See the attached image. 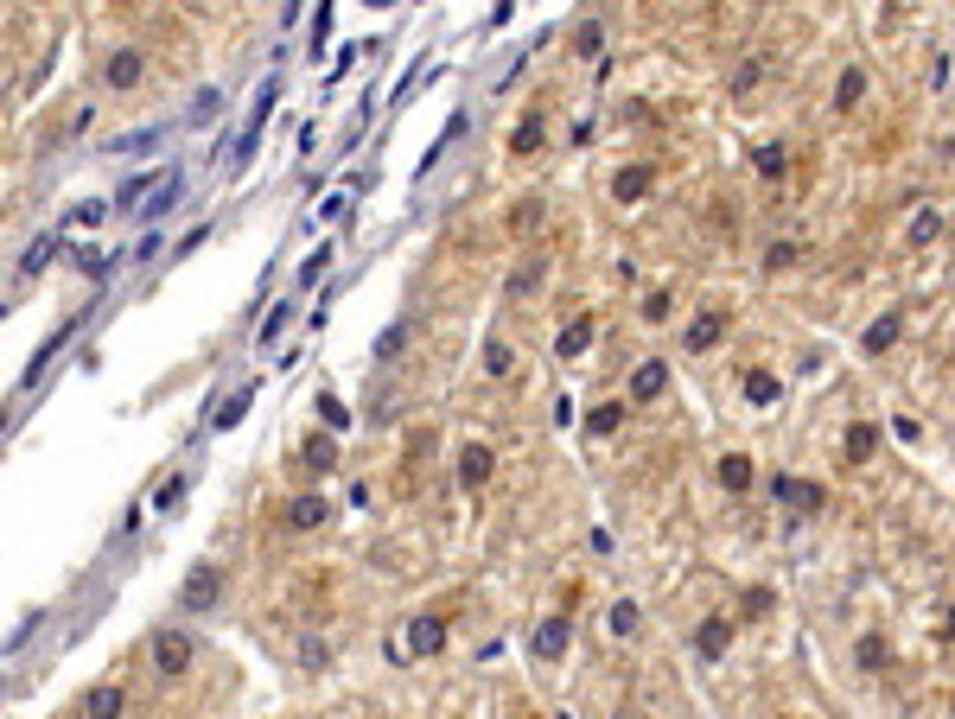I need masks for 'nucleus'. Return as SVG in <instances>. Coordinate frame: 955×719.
I'll list each match as a JSON object with an SVG mask.
<instances>
[{
  "mask_svg": "<svg viewBox=\"0 0 955 719\" xmlns=\"http://www.w3.org/2000/svg\"><path fill=\"white\" fill-rule=\"evenodd\" d=\"M185 611H211L217 599H223V573L217 567H191V580H185Z\"/></svg>",
  "mask_w": 955,
  "mask_h": 719,
  "instance_id": "obj_1",
  "label": "nucleus"
},
{
  "mask_svg": "<svg viewBox=\"0 0 955 719\" xmlns=\"http://www.w3.org/2000/svg\"><path fill=\"white\" fill-rule=\"evenodd\" d=\"M153 662H160V675H185L191 669V637L185 630H160V637H153Z\"/></svg>",
  "mask_w": 955,
  "mask_h": 719,
  "instance_id": "obj_2",
  "label": "nucleus"
},
{
  "mask_svg": "<svg viewBox=\"0 0 955 719\" xmlns=\"http://www.w3.org/2000/svg\"><path fill=\"white\" fill-rule=\"evenodd\" d=\"M771 497H777V503H790V510H803V516H815V510L828 503V490H822V484H803V478H777V484H771Z\"/></svg>",
  "mask_w": 955,
  "mask_h": 719,
  "instance_id": "obj_3",
  "label": "nucleus"
},
{
  "mask_svg": "<svg viewBox=\"0 0 955 719\" xmlns=\"http://www.w3.org/2000/svg\"><path fill=\"white\" fill-rule=\"evenodd\" d=\"M446 650V618H414L408 624V656H440Z\"/></svg>",
  "mask_w": 955,
  "mask_h": 719,
  "instance_id": "obj_4",
  "label": "nucleus"
},
{
  "mask_svg": "<svg viewBox=\"0 0 955 719\" xmlns=\"http://www.w3.org/2000/svg\"><path fill=\"white\" fill-rule=\"evenodd\" d=\"M567 643H573V624L567 618H542V630H535V656L554 662V656H567Z\"/></svg>",
  "mask_w": 955,
  "mask_h": 719,
  "instance_id": "obj_5",
  "label": "nucleus"
},
{
  "mask_svg": "<svg viewBox=\"0 0 955 719\" xmlns=\"http://www.w3.org/2000/svg\"><path fill=\"white\" fill-rule=\"evenodd\" d=\"M121 707H128V694H121L115 681H109V688H90V694H83V719H121Z\"/></svg>",
  "mask_w": 955,
  "mask_h": 719,
  "instance_id": "obj_6",
  "label": "nucleus"
},
{
  "mask_svg": "<svg viewBox=\"0 0 955 719\" xmlns=\"http://www.w3.org/2000/svg\"><path fill=\"white\" fill-rule=\"evenodd\" d=\"M726 643H733V624H726V618H707L701 630H694V650H701L707 662H720V656H726Z\"/></svg>",
  "mask_w": 955,
  "mask_h": 719,
  "instance_id": "obj_7",
  "label": "nucleus"
},
{
  "mask_svg": "<svg viewBox=\"0 0 955 719\" xmlns=\"http://www.w3.org/2000/svg\"><path fill=\"white\" fill-rule=\"evenodd\" d=\"M663 389H669V363H656V357H650V363H637V376H631V395H637V401H656Z\"/></svg>",
  "mask_w": 955,
  "mask_h": 719,
  "instance_id": "obj_8",
  "label": "nucleus"
},
{
  "mask_svg": "<svg viewBox=\"0 0 955 719\" xmlns=\"http://www.w3.org/2000/svg\"><path fill=\"white\" fill-rule=\"evenodd\" d=\"M720 331H726V312H720V306H707L701 319L688 325V350H714V344H720Z\"/></svg>",
  "mask_w": 955,
  "mask_h": 719,
  "instance_id": "obj_9",
  "label": "nucleus"
},
{
  "mask_svg": "<svg viewBox=\"0 0 955 719\" xmlns=\"http://www.w3.org/2000/svg\"><path fill=\"white\" fill-rule=\"evenodd\" d=\"M102 77H109L115 90H134V83H141V51H115V58L102 64Z\"/></svg>",
  "mask_w": 955,
  "mask_h": 719,
  "instance_id": "obj_10",
  "label": "nucleus"
},
{
  "mask_svg": "<svg viewBox=\"0 0 955 719\" xmlns=\"http://www.w3.org/2000/svg\"><path fill=\"white\" fill-rule=\"evenodd\" d=\"M325 516H332V510H325V497H293L287 503V529H319Z\"/></svg>",
  "mask_w": 955,
  "mask_h": 719,
  "instance_id": "obj_11",
  "label": "nucleus"
},
{
  "mask_svg": "<svg viewBox=\"0 0 955 719\" xmlns=\"http://www.w3.org/2000/svg\"><path fill=\"white\" fill-rule=\"evenodd\" d=\"M644 191H650V166H624V172H618V179H612V198H618V204H631V198H644Z\"/></svg>",
  "mask_w": 955,
  "mask_h": 719,
  "instance_id": "obj_12",
  "label": "nucleus"
},
{
  "mask_svg": "<svg viewBox=\"0 0 955 719\" xmlns=\"http://www.w3.org/2000/svg\"><path fill=\"white\" fill-rule=\"evenodd\" d=\"M491 465H497L491 446H465V452H459V478H465V484H484V478H491Z\"/></svg>",
  "mask_w": 955,
  "mask_h": 719,
  "instance_id": "obj_13",
  "label": "nucleus"
},
{
  "mask_svg": "<svg viewBox=\"0 0 955 719\" xmlns=\"http://www.w3.org/2000/svg\"><path fill=\"white\" fill-rule=\"evenodd\" d=\"M586 344H593V319H573V325L561 331V338H554V350H561V357H567V363H573V357H580V350H586Z\"/></svg>",
  "mask_w": 955,
  "mask_h": 719,
  "instance_id": "obj_14",
  "label": "nucleus"
},
{
  "mask_svg": "<svg viewBox=\"0 0 955 719\" xmlns=\"http://www.w3.org/2000/svg\"><path fill=\"white\" fill-rule=\"evenodd\" d=\"M300 465H312V471H332V465H338V446H332V440H319V433H312V440L300 446Z\"/></svg>",
  "mask_w": 955,
  "mask_h": 719,
  "instance_id": "obj_15",
  "label": "nucleus"
},
{
  "mask_svg": "<svg viewBox=\"0 0 955 719\" xmlns=\"http://www.w3.org/2000/svg\"><path fill=\"white\" fill-rule=\"evenodd\" d=\"M720 484L726 490H745V484H752V459H745V452H726V459H720Z\"/></svg>",
  "mask_w": 955,
  "mask_h": 719,
  "instance_id": "obj_16",
  "label": "nucleus"
},
{
  "mask_svg": "<svg viewBox=\"0 0 955 719\" xmlns=\"http://www.w3.org/2000/svg\"><path fill=\"white\" fill-rule=\"evenodd\" d=\"M873 446H879V427H866V420H860V427H847V459H854V465L873 459Z\"/></svg>",
  "mask_w": 955,
  "mask_h": 719,
  "instance_id": "obj_17",
  "label": "nucleus"
},
{
  "mask_svg": "<svg viewBox=\"0 0 955 719\" xmlns=\"http://www.w3.org/2000/svg\"><path fill=\"white\" fill-rule=\"evenodd\" d=\"M860 96H866V70H841V83H835V109H854Z\"/></svg>",
  "mask_w": 955,
  "mask_h": 719,
  "instance_id": "obj_18",
  "label": "nucleus"
},
{
  "mask_svg": "<svg viewBox=\"0 0 955 719\" xmlns=\"http://www.w3.org/2000/svg\"><path fill=\"white\" fill-rule=\"evenodd\" d=\"M892 344H898V312H885L879 325H866V350L879 357V350H892Z\"/></svg>",
  "mask_w": 955,
  "mask_h": 719,
  "instance_id": "obj_19",
  "label": "nucleus"
},
{
  "mask_svg": "<svg viewBox=\"0 0 955 719\" xmlns=\"http://www.w3.org/2000/svg\"><path fill=\"white\" fill-rule=\"evenodd\" d=\"M745 401H758V408H764V401H777V376L771 370H752V376H745Z\"/></svg>",
  "mask_w": 955,
  "mask_h": 719,
  "instance_id": "obj_20",
  "label": "nucleus"
},
{
  "mask_svg": "<svg viewBox=\"0 0 955 719\" xmlns=\"http://www.w3.org/2000/svg\"><path fill=\"white\" fill-rule=\"evenodd\" d=\"M854 656H860V669H873V675L885 669V662H892V650H885V637H860V650H854Z\"/></svg>",
  "mask_w": 955,
  "mask_h": 719,
  "instance_id": "obj_21",
  "label": "nucleus"
},
{
  "mask_svg": "<svg viewBox=\"0 0 955 719\" xmlns=\"http://www.w3.org/2000/svg\"><path fill=\"white\" fill-rule=\"evenodd\" d=\"M535 147H542V115H529L523 128L510 134V153H535Z\"/></svg>",
  "mask_w": 955,
  "mask_h": 719,
  "instance_id": "obj_22",
  "label": "nucleus"
},
{
  "mask_svg": "<svg viewBox=\"0 0 955 719\" xmlns=\"http://www.w3.org/2000/svg\"><path fill=\"white\" fill-rule=\"evenodd\" d=\"M535 223H542V198H523V204L510 210V230H516V236H523V230H535Z\"/></svg>",
  "mask_w": 955,
  "mask_h": 719,
  "instance_id": "obj_23",
  "label": "nucleus"
},
{
  "mask_svg": "<svg viewBox=\"0 0 955 719\" xmlns=\"http://www.w3.org/2000/svg\"><path fill=\"white\" fill-rule=\"evenodd\" d=\"M618 420H624V408H618V401H599L586 427H593V433H618Z\"/></svg>",
  "mask_w": 955,
  "mask_h": 719,
  "instance_id": "obj_24",
  "label": "nucleus"
},
{
  "mask_svg": "<svg viewBox=\"0 0 955 719\" xmlns=\"http://www.w3.org/2000/svg\"><path fill=\"white\" fill-rule=\"evenodd\" d=\"M484 370H491V376H510V370H516L510 344H484Z\"/></svg>",
  "mask_w": 955,
  "mask_h": 719,
  "instance_id": "obj_25",
  "label": "nucleus"
},
{
  "mask_svg": "<svg viewBox=\"0 0 955 719\" xmlns=\"http://www.w3.org/2000/svg\"><path fill=\"white\" fill-rule=\"evenodd\" d=\"M402 344H408V325H389V331H382V338H376V363H389V357H395V350H402Z\"/></svg>",
  "mask_w": 955,
  "mask_h": 719,
  "instance_id": "obj_26",
  "label": "nucleus"
},
{
  "mask_svg": "<svg viewBox=\"0 0 955 719\" xmlns=\"http://www.w3.org/2000/svg\"><path fill=\"white\" fill-rule=\"evenodd\" d=\"M287 312H293V306H274L268 319H262V331H255V338H262V350H268V344H274V338H281V331H287Z\"/></svg>",
  "mask_w": 955,
  "mask_h": 719,
  "instance_id": "obj_27",
  "label": "nucleus"
},
{
  "mask_svg": "<svg viewBox=\"0 0 955 719\" xmlns=\"http://www.w3.org/2000/svg\"><path fill=\"white\" fill-rule=\"evenodd\" d=\"M535 287H542V261H529V268L510 274V293H535Z\"/></svg>",
  "mask_w": 955,
  "mask_h": 719,
  "instance_id": "obj_28",
  "label": "nucleus"
},
{
  "mask_svg": "<svg viewBox=\"0 0 955 719\" xmlns=\"http://www.w3.org/2000/svg\"><path fill=\"white\" fill-rule=\"evenodd\" d=\"M51 249H58V242H51V236H39V242H32V249H26V261H20V268H26V274H39L45 261H51Z\"/></svg>",
  "mask_w": 955,
  "mask_h": 719,
  "instance_id": "obj_29",
  "label": "nucleus"
},
{
  "mask_svg": "<svg viewBox=\"0 0 955 719\" xmlns=\"http://www.w3.org/2000/svg\"><path fill=\"white\" fill-rule=\"evenodd\" d=\"M319 414H325V427H332V433H338V427H351V414H344V401H338V395H325V401H319Z\"/></svg>",
  "mask_w": 955,
  "mask_h": 719,
  "instance_id": "obj_30",
  "label": "nucleus"
},
{
  "mask_svg": "<svg viewBox=\"0 0 955 719\" xmlns=\"http://www.w3.org/2000/svg\"><path fill=\"white\" fill-rule=\"evenodd\" d=\"M242 408H249V389H236L230 401H223V414H217V427H236V420H242Z\"/></svg>",
  "mask_w": 955,
  "mask_h": 719,
  "instance_id": "obj_31",
  "label": "nucleus"
},
{
  "mask_svg": "<svg viewBox=\"0 0 955 719\" xmlns=\"http://www.w3.org/2000/svg\"><path fill=\"white\" fill-rule=\"evenodd\" d=\"M612 630H618V637H631V630H637V605H631V599L612 605Z\"/></svg>",
  "mask_w": 955,
  "mask_h": 719,
  "instance_id": "obj_32",
  "label": "nucleus"
},
{
  "mask_svg": "<svg viewBox=\"0 0 955 719\" xmlns=\"http://www.w3.org/2000/svg\"><path fill=\"white\" fill-rule=\"evenodd\" d=\"M758 172H771V179H777V172H784V147H758Z\"/></svg>",
  "mask_w": 955,
  "mask_h": 719,
  "instance_id": "obj_33",
  "label": "nucleus"
},
{
  "mask_svg": "<svg viewBox=\"0 0 955 719\" xmlns=\"http://www.w3.org/2000/svg\"><path fill=\"white\" fill-rule=\"evenodd\" d=\"M644 319H650V325L669 319V293H650V300H644Z\"/></svg>",
  "mask_w": 955,
  "mask_h": 719,
  "instance_id": "obj_34",
  "label": "nucleus"
},
{
  "mask_svg": "<svg viewBox=\"0 0 955 719\" xmlns=\"http://www.w3.org/2000/svg\"><path fill=\"white\" fill-rule=\"evenodd\" d=\"M599 45H605V32H599V20H586V26H580V51H586V58H593Z\"/></svg>",
  "mask_w": 955,
  "mask_h": 719,
  "instance_id": "obj_35",
  "label": "nucleus"
},
{
  "mask_svg": "<svg viewBox=\"0 0 955 719\" xmlns=\"http://www.w3.org/2000/svg\"><path fill=\"white\" fill-rule=\"evenodd\" d=\"M790 261H796V249H790V242H771V255H764V268H790Z\"/></svg>",
  "mask_w": 955,
  "mask_h": 719,
  "instance_id": "obj_36",
  "label": "nucleus"
},
{
  "mask_svg": "<svg viewBox=\"0 0 955 719\" xmlns=\"http://www.w3.org/2000/svg\"><path fill=\"white\" fill-rule=\"evenodd\" d=\"M179 490H185V478H172V484L153 490V503H160V510H172V503H179Z\"/></svg>",
  "mask_w": 955,
  "mask_h": 719,
  "instance_id": "obj_37",
  "label": "nucleus"
},
{
  "mask_svg": "<svg viewBox=\"0 0 955 719\" xmlns=\"http://www.w3.org/2000/svg\"><path fill=\"white\" fill-rule=\"evenodd\" d=\"M325 261H332V255H325V249H319V255H306V268H300V280H306V287H312V280H319V274H325Z\"/></svg>",
  "mask_w": 955,
  "mask_h": 719,
  "instance_id": "obj_38",
  "label": "nucleus"
},
{
  "mask_svg": "<svg viewBox=\"0 0 955 719\" xmlns=\"http://www.w3.org/2000/svg\"><path fill=\"white\" fill-rule=\"evenodd\" d=\"M0 427H7V414H0Z\"/></svg>",
  "mask_w": 955,
  "mask_h": 719,
  "instance_id": "obj_39",
  "label": "nucleus"
}]
</instances>
